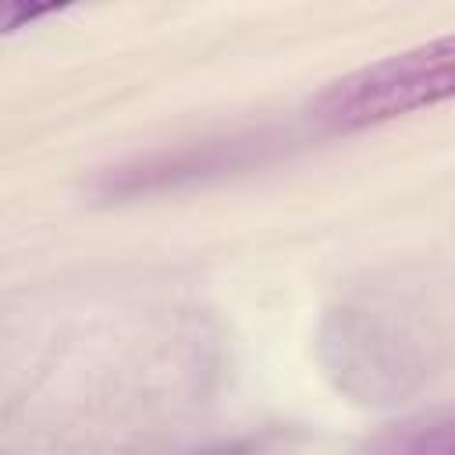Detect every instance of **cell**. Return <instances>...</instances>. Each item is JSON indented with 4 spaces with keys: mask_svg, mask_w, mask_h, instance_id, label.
<instances>
[{
    "mask_svg": "<svg viewBox=\"0 0 455 455\" xmlns=\"http://www.w3.org/2000/svg\"><path fill=\"white\" fill-rule=\"evenodd\" d=\"M451 89H455V39L441 36L416 50L384 57L331 82L316 96L313 117L331 132H355L434 107L448 100Z\"/></svg>",
    "mask_w": 455,
    "mask_h": 455,
    "instance_id": "cell-1",
    "label": "cell"
},
{
    "mask_svg": "<svg viewBox=\"0 0 455 455\" xmlns=\"http://www.w3.org/2000/svg\"><path fill=\"white\" fill-rule=\"evenodd\" d=\"M448 412H427L395 423L366 441L363 455H455V430Z\"/></svg>",
    "mask_w": 455,
    "mask_h": 455,
    "instance_id": "cell-2",
    "label": "cell"
},
{
    "mask_svg": "<svg viewBox=\"0 0 455 455\" xmlns=\"http://www.w3.org/2000/svg\"><path fill=\"white\" fill-rule=\"evenodd\" d=\"M50 14H57L53 4H50V7H36V4H0V36L18 32V28L39 21V18H50Z\"/></svg>",
    "mask_w": 455,
    "mask_h": 455,
    "instance_id": "cell-3",
    "label": "cell"
}]
</instances>
